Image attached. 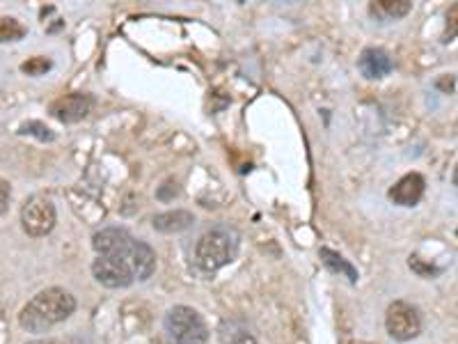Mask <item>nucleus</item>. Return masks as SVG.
<instances>
[{
    "label": "nucleus",
    "instance_id": "nucleus-1",
    "mask_svg": "<svg viewBox=\"0 0 458 344\" xmlns=\"http://www.w3.org/2000/svg\"><path fill=\"white\" fill-rule=\"evenodd\" d=\"M73 312H76L73 294L62 287H49L34 294L33 299L23 305L19 324L30 333H49L53 326L67 322Z\"/></svg>",
    "mask_w": 458,
    "mask_h": 344
},
{
    "label": "nucleus",
    "instance_id": "nucleus-2",
    "mask_svg": "<svg viewBox=\"0 0 458 344\" xmlns=\"http://www.w3.org/2000/svg\"><path fill=\"white\" fill-rule=\"evenodd\" d=\"M240 237L234 227L229 226H216L209 232H204L197 239L195 246V264L200 266L204 273H213L223 269V266L232 264L239 255Z\"/></svg>",
    "mask_w": 458,
    "mask_h": 344
},
{
    "label": "nucleus",
    "instance_id": "nucleus-3",
    "mask_svg": "<svg viewBox=\"0 0 458 344\" xmlns=\"http://www.w3.org/2000/svg\"><path fill=\"white\" fill-rule=\"evenodd\" d=\"M165 331L174 344H207L209 340L207 322L188 305H174L165 315Z\"/></svg>",
    "mask_w": 458,
    "mask_h": 344
},
{
    "label": "nucleus",
    "instance_id": "nucleus-4",
    "mask_svg": "<svg viewBox=\"0 0 458 344\" xmlns=\"http://www.w3.org/2000/svg\"><path fill=\"white\" fill-rule=\"evenodd\" d=\"M57 223V211L53 200L46 195H33L21 207V227L28 237H46Z\"/></svg>",
    "mask_w": 458,
    "mask_h": 344
},
{
    "label": "nucleus",
    "instance_id": "nucleus-5",
    "mask_svg": "<svg viewBox=\"0 0 458 344\" xmlns=\"http://www.w3.org/2000/svg\"><path fill=\"white\" fill-rule=\"evenodd\" d=\"M385 328L390 338L408 342L422 333V315L408 301H394L385 312Z\"/></svg>",
    "mask_w": 458,
    "mask_h": 344
},
{
    "label": "nucleus",
    "instance_id": "nucleus-6",
    "mask_svg": "<svg viewBox=\"0 0 458 344\" xmlns=\"http://www.w3.org/2000/svg\"><path fill=\"white\" fill-rule=\"evenodd\" d=\"M92 276L108 289H124L135 282L134 271L119 255H99L92 264Z\"/></svg>",
    "mask_w": 458,
    "mask_h": 344
},
{
    "label": "nucleus",
    "instance_id": "nucleus-7",
    "mask_svg": "<svg viewBox=\"0 0 458 344\" xmlns=\"http://www.w3.org/2000/svg\"><path fill=\"white\" fill-rule=\"evenodd\" d=\"M92 108H95V96L88 92H72V95L57 96L49 106V113L62 125H76L92 113Z\"/></svg>",
    "mask_w": 458,
    "mask_h": 344
},
{
    "label": "nucleus",
    "instance_id": "nucleus-8",
    "mask_svg": "<svg viewBox=\"0 0 458 344\" xmlns=\"http://www.w3.org/2000/svg\"><path fill=\"white\" fill-rule=\"evenodd\" d=\"M115 255H119L129 264V269L134 271L138 282L149 280L154 276V271H156V253H154L149 243L140 241V239L131 237V241Z\"/></svg>",
    "mask_w": 458,
    "mask_h": 344
},
{
    "label": "nucleus",
    "instance_id": "nucleus-9",
    "mask_svg": "<svg viewBox=\"0 0 458 344\" xmlns=\"http://www.w3.org/2000/svg\"><path fill=\"white\" fill-rule=\"evenodd\" d=\"M426 191V180L419 172H408L390 188V200L399 207H415Z\"/></svg>",
    "mask_w": 458,
    "mask_h": 344
},
{
    "label": "nucleus",
    "instance_id": "nucleus-10",
    "mask_svg": "<svg viewBox=\"0 0 458 344\" xmlns=\"http://www.w3.org/2000/svg\"><path fill=\"white\" fill-rule=\"evenodd\" d=\"M358 67L363 72L364 79H385L390 76L392 69H394V63H392L390 53L383 51V49H376V46H369L360 53L358 57Z\"/></svg>",
    "mask_w": 458,
    "mask_h": 344
},
{
    "label": "nucleus",
    "instance_id": "nucleus-11",
    "mask_svg": "<svg viewBox=\"0 0 458 344\" xmlns=\"http://www.w3.org/2000/svg\"><path fill=\"white\" fill-rule=\"evenodd\" d=\"M131 241V234L124 227H103L92 237V248L96 255H115Z\"/></svg>",
    "mask_w": 458,
    "mask_h": 344
},
{
    "label": "nucleus",
    "instance_id": "nucleus-12",
    "mask_svg": "<svg viewBox=\"0 0 458 344\" xmlns=\"http://www.w3.org/2000/svg\"><path fill=\"white\" fill-rule=\"evenodd\" d=\"M195 223V216L186 211V209H174V211H163V214L154 216L151 226L154 230L163 232V234H177V232H184L188 227H193Z\"/></svg>",
    "mask_w": 458,
    "mask_h": 344
},
{
    "label": "nucleus",
    "instance_id": "nucleus-13",
    "mask_svg": "<svg viewBox=\"0 0 458 344\" xmlns=\"http://www.w3.org/2000/svg\"><path fill=\"white\" fill-rule=\"evenodd\" d=\"M218 333L225 344H257V338L252 335V331L243 319H225L220 324Z\"/></svg>",
    "mask_w": 458,
    "mask_h": 344
},
{
    "label": "nucleus",
    "instance_id": "nucleus-14",
    "mask_svg": "<svg viewBox=\"0 0 458 344\" xmlns=\"http://www.w3.org/2000/svg\"><path fill=\"white\" fill-rule=\"evenodd\" d=\"M319 257H321V262L328 266V271L337 273V276H341V278H347L351 285L358 282V278H360L358 269H355V266H353L348 260H344L340 253H335V250H330V248H321Z\"/></svg>",
    "mask_w": 458,
    "mask_h": 344
},
{
    "label": "nucleus",
    "instance_id": "nucleus-15",
    "mask_svg": "<svg viewBox=\"0 0 458 344\" xmlns=\"http://www.w3.org/2000/svg\"><path fill=\"white\" fill-rule=\"evenodd\" d=\"M413 10V3L410 0H376L369 5V11L378 19H385V21H397L403 19L408 11Z\"/></svg>",
    "mask_w": 458,
    "mask_h": 344
},
{
    "label": "nucleus",
    "instance_id": "nucleus-16",
    "mask_svg": "<svg viewBox=\"0 0 458 344\" xmlns=\"http://www.w3.org/2000/svg\"><path fill=\"white\" fill-rule=\"evenodd\" d=\"M28 34V28L14 17H0V44L19 42Z\"/></svg>",
    "mask_w": 458,
    "mask_h": 344
},
{
    "label": "nucleus",
    "instance_id": "nucleus-17",
    "mask_svg": "<svg viewBox=\"0 0 458 344\" xmlns=\"http://www.w3.org/2000/svg\"><path fill=\"white\" fill-rule=\"evenodd\" d=\"M19 134H23V136L40 138L42 142H53V141H56V134H53V131H50L46 125H42V122H37V119H30V122H23V125L19 126Z\"/></svg>",
    "mask_w": 458,
    "mask_h": 344
},
{
    "label": "nucleus",
    "instance_id": "nucleus-18",
    "mask_svg": "<svg viewBox=\"0 0 458 344\" xmlns=\"http://www.w3.org/2000/svg\"><path fill=\"white\" fill-rule=\"evenodd\" d=\"M50 67H53V65H50L49 57L37 56V57H30V60H26V63L21 65V72L28 73V76H44Z\"/></svg>",
    "mask_w": 458,
    "mask_h": 344
},
{
    "label": "nucleus",
    "instance_id": "nucleus-19",
    "mask_svg": "<svg viewBox=\"0 0 458 344\" xmlns=\"http://www.w3.org/2000/svg\"><path fill=\"white\" fill-rule=\"evenodd\" d=\"M408 264H410V269H413L415 273H419L422 278H431V276H438V273H440V269H438V266L422 264V260H419L417 255H410Z\"/></svg>",
    "mask_w": 458,
    "mask_h": 344
},
{
    "label": "nucleus",
    "instance_id": "nucleus-20",
    "mask_svg": "<svg viewBox=\"0 0 458 344\" xmlns=\"http://www.w3.org/2000/svg\"><path fill=\"white\" fill-rule=\"evenodd\" d=\"M458 37V3L447 11V30H445V42H452Z\"/></svg>",
    "mask_w": 458,
    "mask_h": 344
},
{
    "label": "nucleus",
    "instance_id": "nucleus-21",
    "mask_svg": "<svg viewBox=\"0 0 458 344\" xmlns=\"http://www.w3.org/2000/svg\"><path fill=\"white\" fill-rule=\"evenodd\" d=\"M10 200H11V187L10 181L0 180V216L5 214L10 209Z\"/></svg>",
    "mask_w": 458,
    "mask_h": 344
},
{
    "label": "nucleus",
    "instance_id": "nucleus-22",
    "mask_svg": "<svg viewBox=\"0 0 458 344\" xmlns=\"http://www.w3.org/2000/svg\"><path fill=\"white\" fill-rule=\"evenodd\" d=\"M26 344H57L53 340H33V342H26Z\"/></svg>",
    "mask_w": 458,
    "mask_h": 344
},
{
    "label": "nucleus",
    "instance_id": "nucleus-23",
    "mask_svg": "<svg viewBox=\"0 0 458 344\" xmlns=\"http://www.w3.org/2000/svg\"><path fill=\"white\" fill-rule=\"evenodd\" d=\"M452 181H454V187L458 188V164H456V168H454V175H452Z\"/></svg>",
    "mask_w": 458,
    "mask_h": 344
}]
</instances>
